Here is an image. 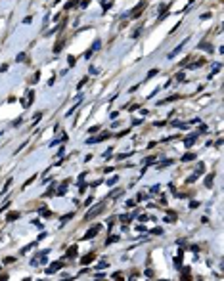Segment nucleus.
Wrapping results in <instances>:
<instances>
[{
  "label": "nucleus",
  "instance_id": "nucleus-1",
  "mask_svg": "<svg viewBox=\"0 0 224 281\" xmlns=\"http://www.w3.org/2000/svg\"><path fill=\"white\" fill-rule=\"evenodd\" d=\"M102 210H104V203H98V205H96L92 210H88V214L84 216V220H86V222H88V220H94V218H96V216H98Z\"/></svg>",
  "mask_w": 224,
  "mask_h": 281
},
{
  "label": "nucleus",
  "instance_id": "nucleus-2",
  "mask_svg": "<svg viewBox=\"0 0 224 281\" xmlns=\"http://www.w3.org/2000/svg\"><path fill=\"white\" fill-rule=\"evenodd\" d=\"M146 6H148V2H146V0H142V2H140V4H138L136 8L132 10L130 14H127V15H130V17H140V14L144 12V8H146Z\"/></svg>",
  "mask_w": 224,
  "mask_h": 281
},
{
  "label": "nucleus",
  "instance_id": "nucleus-3",
  "mask_svg": "<svg viewBox=\"0 0 224 281\" xmlns=\"http://www.w3.org/2000/svg\"><path fill=\"white\" fill-rule=\"evenodd\" d=\"M107 138H109V132H102V134H98V136H94V138H88L86 143H98V142L107 140Z\"/></svg>",
  "mask_w": 224,
  "mask_h": 281
},
{
  "label": "nucleus",
  "instance_id": "nucleus-4",
  "mask_svg": "<svg viewBox=\"0 0 224 281\" xmlns=\"http://www.w3.org/2000/svg\"><path fill=\"white\" fill-rule=\"evenodd\" d=\"M100 230H102V226H94V228H90V231H86L83 239H92V237H96V235L100 233Z\"/></svg>",
  "mask_w": 224,
  "mask_h": 281
},
{
  "label": "nucleus",
  "instance_id": "nucleus-5",
  "mask_svg": "<svg viewBox=\"0 0 224 281\" xmlns=\"http://www.w3.org/2000/svg\"><path fill=\"white\" fill-rule=\"evenodd\" d=\"M61 268H63V262H54V264H52V266H50V268L46 270V274L50 275V274H54V272H58V270H61Z\"/></svg>",
  "mask_w": 224,
  "mask_h": 281
},
{
  "label": "nucleus",
  "instance_id": "nucleus-6",
  "mask_svg": "<svg viewBox=\"0 0 224 281\" xmlns=\"http://www.w3.org/2000/svg\"><path fill=\"white\" fill-rule=\"evenodd\" d=\"M195 142H197V134H192V136H188V138L184 140V145H186V147H192Z\"/></svg>",
  "mask_w": 224,
  "mask_h": 281
},
{
  "label": "nucleus",
  "instance_id": "nucleus-7",
  "mask_svg": "<svg viewBox=\"0 0 224 281\" xmlns=\"http://www.w3.org/2000/svg\"><path fill=\"white\" fill-rule=\"evenodd\" d=\"M77 252H79V247H77V245H73V247H69V249H67V258H75L77 256Z\"/></svg>",
  "mask_w": 224,
  "mask_h": 281
},
{
  "label": "nucleus",
  "instance_id": "nucleus-8",
  "mask_svg": "<svg viewBox=\"0 0 224 281\" xmlns=\"http://www.w3.org/2000/svg\"><path fill=\"white\" fill-rule=\"evenodd\" d=\"M186 42H188V38H186L184 42H180V44H178V46H176V48H174V50H172V52L169 54V59H171V58H174V55H176V54H180V50L184 48V44H186Z\"/></svg>",
  "mask_w": 224,
  "mask_h": 281
},
{
  "label": "nucleus",
  "instance_id": "nucleus-9",
  "mask_svg": "<svg viewBox=\"0 0 224 281\" xmlns=\"http://www.w3.org/2000/svg\"><path fill=\"white\" fill-rule=\"evenodd\" d=\"M195 159V153H186L184 157H182V163H188V161H194Z\"/></svg>",
  "mask_w": 224,
  "mask_h": 281
},
{
  "label": "nucleus",
  "instance_id": "nucleus-10",
  "mask_svg": "<svg viewBox=\"0 0 224 281\" xmlns=\"http://www.w3.org/2000/svg\"><path fill=\"white\" fill-rule=\"evenodd\" d=\"M117 241H119V235H109L107 241H105V245H113V243H117Z\"/></svg>",
  "mask_w": 224,
  "mask_h": 281
},
{
  "label": "nucleus",
  "instance_id": "nucleus-11",
  "mask_svg": "<svg viewBox=\"0 0 224 281\" xmlns=\"http://www.w3.org/2000/svg\"><path fill=\"white\" fill-rule=\"evenodd\" d=\"M213 178H215V172H211V174L205 178V186H207V187H211V186H213Z\"/></svg>",
  "mask_w": 224,
  "mask_h": 281
},
{
  "label": "nucleus",
  "instance_id": "nucleus-12",
  "mask_svg": "<svg viewBox=\"0 0 224 281\" xmlns=\"http://www.w3.org/2000/svg\"><path fill=\"white\" fill-rule=\"evenodd\" d=\"M203 61H205V59H197L195 63H190L188 67H190V69H197V67H201V65H203Z\"/></svg>",
  "mask_w": 224,
  "mask_h": 281
},
{
  "label": "nucleus",
  "instance_id": "nucleus-13",
  "mask_svg": "<svg viewBox=\"0 0 224 281\" xmlns=\"http://www.w3.org/2000/svg\"><path fill=\"white\" fill-rule=\"evenodd\" d=\"M17 218H19V212H10V214L6 216V220H8V222H12V220H17Z\"/></svg>",
  "mask_w": 224,
  "mask_h": 281
},
{
  "label": "nucleus",
  "instance_id": "nucleus-14",
  "mask_svg": "<svg viewBox=\"0 0 224 281\" xmlns=\"http://www.w3.org/2000/svg\"><path fill=\"white\" fill-rule=\"evenodd\" d=\"M92 258H94V252H90V254H86V256L83 258V260H81V262H83V264L86 266V264H90V260H92Z\"/></svg>",
  "mask_w": 224,
  "mask_h": 281
},
{
  "label": "nucleus",
  "instance_id": "nucleus-15",
  "mask_svg": "<svg viewBox=\"0 0 224 281\" xmlns=\"http://www.w3.org/2000/svg\"><path fill=\"white\" fill-rule=\"evenodd\" d=\"M220 67H222V65H220V63H217V65H215V67H213V71H211V73H209V78H211V77H215V75H217V73H218V71H220Z\"/></svg>",
  "mask_w": 224,
  "mask_h": 281
},
{
  "label": "nucleus",
  "instance_id": "nucleus-16",
  "mask_svg": "<svg viewBox=\"0 0 224 281\" xmlns=\"http://www.w3.org/2000/svg\"><path fill=\"white\" fill-rule=\"evenodd\" d=\"M205 172V165L203 163H197V168H195V174H203Z\"/></svg>",
  "mask_w": 224,
  "mask_h": 281
},
{
  "label": "nucleus",
  "instance_id": "nucleus-17",
  "mask_svg": "<svg viewBox=\"0 0 224 281\" xmlns=\"http://www.w3.org/2000/svg\"><path fill=\"white\" fill-rule=\"evenodd\" d=\"M174 266H176V268H180V266H182V252L174 258Z\"/></svg>",
  "mask_w": 224,
  "mask_h": 281
},
{
  "label": "nucleus",
  "instance_id": "nucleus-18",
  "mask_svg": "<svg viewBox=\"0 0 224 281\" xmlns=\"http://www.w3.org/2000/svg\"><path fill=\"white\" fill-rule=\"evenodd\" d=\"M132 218H134V216H128V214H121V222H123V224H127V222H130Z\"/></svg>",
  "mask_w": 224,
  "mask_h": 281
},
{
  "label": "nucleus",
  "instance_id": "nucleus-19",
  "mask_svg": "<svg viewBox=\"0 0 224 281\" xmlns=\"http://www.w3.org/2000/svg\"><path fill=\"white\" fill-rule=\"evenodd\" d=\"M65 191H67V184H61V186H60V189H58V195H63Z\"/></svg>",
  "mask_w": 224,
  "mask_h": 281
},
{
  "label": "nucleus",
  "instance_id": "nucleus-20",
  "mask_svg": "<svg viewBox=\"0 0 224 281\" xmlns=\"http://www.w3.org/2000/svg\"><path fill=\"white\" fill-rule=\"evenodd\" d=\"M171 165H172V161H171V159H167V161H163V163L159 165V168H165V166H171Z\"/></svg>",
  "mask_w": 224,
  "mask_h": 281
},
{
  "label": "nucleus",
  "instance_id": "nucleus-21",
  "mask_svg": "<svg viewBox=\"0 0 224 281\" xmlns=\"http://www.w3.org/2000/svg\"><path fill=\"white\" fill-rule=\"evenodd\" d=\"M40 214H42L44 218H48V216H52V212H50V210H46V209H44V210L40 209Z\"/></svg>",
  "mask_w": 224,
  "mask_h": 281
},
{
  "label": "nucleus",
  "instance_id": "nucleus-22",
  "mask_svg": "<svg viewBox=\"0 0 224 281\" xmlns=\"http://www.w3.org/2000/svg\"><path fill=\"white\" fill-rule=\"evenodd\" d=\"M67 61H69V65H71V67H75V63H77L75 55H69V58H67Z\"/></svg>",
  "mask_w": 224,
  "mask_h": 281
},
{
  "label": "nucleus",
  "instance_id": "nucleus-23",
  "mask_svg": "<svg viewBox=\"0 0 224 281\" xmlns=\"http://www.w3.org/2000/svg\"><path fill=\"white\" fill-rule=\"evenodd\" d=\"M96 50H100V40H98V38H96L94 44H92V52H96Z\"/></svg>",
  "mask_w": 224,
  "mask_h": 281
},
{
  "label": "nucleus",
  "instance_id": "nucleus-24",
  "mask_svg": "<svg viewBox=\"0 0 224 281\" xmlns=\"http://www.w3.org/2000/svg\"><path fill=\"white\" fill-rule=\"evenodd\" d=\"M197 176H199V174H192V176H190V178L186 180V182H188V184H192V182H195V180H197Z\"/></svg>",
  "mask_w": 224,
  "mask_h": 281
},
{
  "label": "nucleus",
  "instance_id": "nucleus-25",
  "mask_svg": "<svg viewBox=\"0 0 224 281\" xmlns=\"http://www.w3.org/2000/svg\"><path fill=\"white\" fill-rule=\"evenodd\" d=\"M25 58H27V55H25L23 52H21V54H17V58H16V61H23Z\"/></svg>",
  "mask_w": 224,
  "mask_h": 281
},
{
  "label": "nucleus",
  "instance_id": "nucleus-26",
  "mask_svg": "<svg viewBox=\"0 0 224 281\" xmlns=\"http://www.w3.org/2000/svg\"><path fill=\"white\" fill-rule=\"evenodd\" d=\"M151 233H153V235H161V233H163V230H161V228H153V230H151Z\"/></svg>",
  "mask_w": 224,
  "mask_h": 281
},
{
  "label": "nucleus",
  "instance_id": "nucleus-27",
  "mask_svg": "<svg viewBox=\"0 0 224 281\" xmlns=\"http://www.w3.org/2000/svg\"><path fill=\"white\" fill-rule=\"evenodd\" d=\"M176 81L182 82V81H184V73H176Z\"/></svg>",
  "mask_w": 224,
  "mask_h": 281
},
{
  "label": "nucleus",
  "instance_id": "nucleus-28",
  "mask_svg": "<svg viewBox=\"0 0 224 281\" xmlns=\"http://www.w3.org/2000/svg\"><path fill=\"white\" fill-rule=\"evenodd\" d=\"M157 73H159L157 69H151V71L148 73V78H151V77H155V75H157Z\"/></svg>",
  "mask_w": 224,
  "mask_h": 281
},
{
  "label": "nucleus",
  "instance_id": "nucleus-29",
  "mask_svg": "<svg viewBox=\"0 0 224 281\" xmlns=\"http://www.w3.org/2000/svg\"><path fill=\"white\" fill-rule=\"evenodd\" d=\"M117 180H119V176H113V178H111V180H109V182H107V186H113V184L117 182Z\"/></svg>",
  "mask_w": 224,
  "mask_h": 281
},
{
  "label": "nucleus",
  "instance_id": "nucleus-30",
  "mask_svg": "<svg viewBox=\"0 0 224 281\" xmlns=\"http://www.w3.org/2000/svg\"><path fill=\"white\" fill-rule=\"evenodd\" d=\"M10 184H12V178H10V180H8V182H6V184H4V189H2V191H4V193H6V191H8V187H10Z\"/></svg>",
  "mask_w": 224,
  "mask_h": 281
},
{
  "label": "nucleus",
  "instance_id": "nucleus-31",
  "mask_svg": "<svg viewBox=\"0 0 224 281\" xmlns=\"http://www.w3.org/2000/svg\"><path fill=\"white\" fill-rule=\"evenodd\" d=\"M155 161V157H148V159H144V165H150V163H153Z\"/></svg>",
  "mask_w": 224,
  "mask_h": 281
},
{
  "label": "nucleus",
  "instance_id": "nucleus-32",
  "mask_svg": "<svg viewBox=\"0 0 224 281\" xmlns=\"http://www.w3.org/2000/svg\"><path fill=\"white\" fill-rule=\"evenodd\" d=\"M86 81H88V77H84V78H83V81H81V82H79V86H77V88H83V86H84V84H86Z\"/></svg>",
  "mask_w": 224,
  "mask_h": 281
},
{
  "label": "nucleus",
  "instance_id": "nucleus-33",
  "mask_svg": "<svg viewBox=\"0 0 224 281\" xmlns=\"http://www.w3.org/2000/svg\"><path fill=\"white\" fill-rule=\"evenodd\" d=\"M92 199H94V197H88V199L84 201V207H90V205H92Z\"/></svg>",
  "mask_w": 224,
  "mask_h": 281
},
{
  "label": "nucleus",
  "instance_id": "nucleus-34",
  "mask_svg": "<svg viewBox=\"0 0 224 281\" xmlns=\"http://www.w3.org/2000/svg\"><path fill=\"white\" fill-rule=\"evenodd\" d=\"M14 262V258L12 256H8V258H4V264H12Z\"/></svg>",
  "mask_w": 224,
  "mask_h": 281
},
{
  "label": "nucleus",
  "instance_id": "nucleus-35",
  "mask_svg": "<svg viewBox=\"0 0 224 281\" xmlns=\"http://www.w3.org/2000/svg\"><path fill=\"white\" fill-rule=\"evenodd\" d=\"M199 122H201V119H192V121H190V125H199Z\"/></svg>",
  "mask_w": 224,
  "mask_h": 281
},
{
  "label": "nucleus",
  "instance_id": "nucleus-36",
  "mask_svg": "<svg viewBox=\"0 0 224 281\" xmlns=\"http://www.w3.org/2000/svg\"><path fill=\"white\" fill-rule=\"evenodd\" d=\"M144 275H146V277H153V272H151V270H146Z\"/></svg>",
  "mask_w": 224,
  "mask_h": 281
},
{
  "label": "nucleus",
  "instance_id": "nucleus-37",
  "mask_svg": "<svg viewBox=\"0 0 224 281\" xmlns=\"http://www.w3.org/2000/svg\"><path fill=\"white\" fill-rule=\"evenodd\" d=\"M33 99H35V94H33V90L29 92V103H33Z\"/></svg>",
  "mask_w": 224,
  "mask_h": 281
},
{
  "label": "nucleus",
  "instance_id": "nucleus-38",
  "mask_svg": "<svg viewBox=\"0 0 224 281\" xmlns=\"http://www.w3.org/2000/svg\"><path fill=\"white\" fill-rule=\"evenodd\" d=\"M195 207H199V203L197 201H192V203H190V209H195Z\"/></svg>",
  "mask_w": 224,
  "mask_h": 281
},
{
  "label": "nucleus",
  "instance_id": "nucleus-39",
  "mask_svg": "<svg viewBox=\"0 0 224 281\" xmlns=\"http://www.w3.org/2000/svg\"><path fill=\"white\" fill-rule=\"evenodd\" d=\"M102 268H107V262H100L98 264V270H102Z\"/></svg>",
  "mask_w": 224,
  "mask_h": 281
},
{
  "label": "nucleus",
  "instance_id": "nucleus-40",
  "mask_svg": "<svg viewBox=\"0 0 224 281\" xmlns=\"http://www.w3.org/2000/svg\"><path fill=\"white\" fill-rule=\"evenodd\" d=\"M104 275H105V274H102V272H98V274H94V277H96V279H102Z\"/></svg>",
  "mask_w": 224,
  "mask_h": 281
},
{
  "label": "nucleus",
  "instance_id": "nucleus-41",
  "mask_svg": "<svg viewBox=\"0 0 224 281\" xmlns=\"http://www.w3.org/2000/svg\"><path fill=\"white\" fill-rule=\"evenodd\" d=\"M90 55H92V50H86V52H84V58H86V59L90 58Z\"/></svg>",
  "mask_w": 224,
  "mask_h": 281
},
{
  "label": "nucleus",
  "instance_id": "nucleus-42",
  "mask_svg": "<svg viewBox=\"0 0 224 281\" xmlns=\"http://www.w3.org/2000/svg\"><path fill=\"white\" fill-rule=\"evenodd\" d=\"M138 220H140V222H146V220H148V216H146V214H142V216H138Z\"/></svg>",
  "mask_w": 224,
  "mask_h": 281
}]
</instances>
